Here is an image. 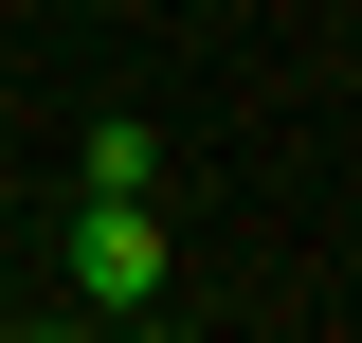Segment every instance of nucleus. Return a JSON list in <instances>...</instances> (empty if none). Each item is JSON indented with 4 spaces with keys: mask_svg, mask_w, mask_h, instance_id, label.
Here are the masks:
<instances>
[{
    "mask_svg": "<svg viewBox=\"0 0 362 343\" xmlns=\"http://www.w3.org/2000/svg\"><path fill=\"white\" fill-rule=\"evenodd\" d=\"M73 289L127 325V307H163V199H90L73 217Z\"/></svg>",
    "mask_w": 362,
    "mask_h": 343,
    "instance_id": "obj_1",
    "label": "nucleus"
},
{
    "mask_svg": "<svg viewBox=\"0 0 362 343\" xmlns=\"http://www.w3.org/2000/svg\"><path fill=\"white\" fill-rule=\"evenodd\" d=\"M90 199H163V127H90Z\"/></svg>",
    "mask_w": 362,
    "mask_h": 343,
    "instance_id": "obj_2",
    "label": "nucleus"
}]
</instances>
